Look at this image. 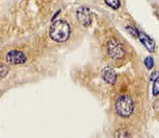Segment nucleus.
Segmentation results:
<instances>
[{"instance_id": "1", "label": "nucleus", "mask_w": 159, "mask_h": 138, "mask_svg": "<svg viewBox=\"0 0 159 138\" xmlns=\"http://www.w3.org/2000/svg\"><path fill=\"white\" fill-rule=\"evenodd\" d=\"M70 34V27L63 20L55 21L49 28V37L56 43L66 42Z\"/></svg>"}, {"instance_id": "2", "label": "nucleus", "mask_w": 159, "mask_h": 138, "mask_svg": "<svg viewBox=\"0 0 159 138\" xmlns=\"http://www.w3.org/2000/svg\"><path fill=\"white\" fill-rule=\"evenodd\" d=\"M115 110L120 117H129L134 111V103L132 99L125 95L119 97L115 104Z\"/></svg>"}, {"instance_id": "3", "label": "nucleus", "mask_w": 159, "mask_h": 138, "mask_svg": "<svg viewBox=\"0 0 159 138\" xmlns=\"http://www.w3.org/2000/svg\"><path fill=\"white\" fill-rule=\"evenodd\" d=\"M106 48L109 57H111L112 59L120 60L123 59L125 55V50L124 47L115 39H111L108 41Z\"/></svg>"}, {"instance_id": "4", "label": "nucleus", "mask_w": 159, "mask_h": 138, "mask_svg": "<svg viewBox=\"0 0 159 138\" xmlns=\"http://www.w3.org/2000/svg\"><path fill=\"white\" fill-rule=\"evenodd\" d=\"M26 60L27 57L25 56V54L22 51L16 49L9 51L6 55V61L11 65H20V64H24Z\"/></svg>"}, {"instance_id": "5", "label": "nucleus", "mask_w": 159, "mask_h": 138, "mask_svg": "<svg viewBox=\"0 0 159 138\" xmlns=\"http://www.w3.org/2000/svg\"><path fill=\"white\" fill-rule=\"evenodd\" d=\"M76 16H77V20L83 26H89L92 22V13L91 10L88 7H80L77 9L76 11Z\"/></svg>"}, {"instance_id": "6", "label": "nucleus", "mask_w": 159, "mask_h": 138, "mask_svg": "<svg viewBox=\"0 0 159 138\" xmlns=\"http://www.w3.org/2000/svg\"><path fill=\"white\" fill-rule=\"evenodd\" d=\"M101 76H102V78H103V80L109 85H114L116 83L117 73L113 68H111L109 66L104 67L101 71Z\"/></svg>"}, {"instance_id": "7", "label": "nucleus", "mask_w": 159, "mask_h": 138, "mask_svg": "<svg viewBox=\"0 0 159 138\" xmlns=\"http://www.w3.org/2000/svg\"><path fill=\"white\" fill-rule=\"evenodd\" d=\"M138 38H139L140 42L144 44V47L149 52H154V50H155V43L153 42V40H152L148 35L143 34V33H139Z\"/></svg>"}, {"instance_id": "8", "label": "nucleus", "mask_w": 159, "mask_h": 138, "mask_svg": "<svg viewBox=\"0 0 159 138\" xmlns=\"http://www.w3.org/2000/svg\"><path fill=\"white\" fill-rule=\"evenodd\" d=\"M115 138H132L126 128H120L115 133Z\"/></svg>"}, {"instance_id": "9", "label": "nucleus", "mask_w": 159, "mask_h": 138, "mask_svg": "<svg viewBox=\"0 0 159 138\" xmlns=\"http://www.w3.org/2000/svg\"><path fill=\"white\" fill-rule=\"evenodd\" d=\"M104 2L111 8L115 9V10H117V9H119L120 7V0H104Z\"/></svg>"}, {"instance_id": "10", "label": "nucleus", "mask_w": 159, "mask_h": 138, "mask_svg": "<svg viewBox=\"0 0 159 138\" xmlns=\"http://www.w3.org/2000/svg\"><path fill=\"white\" fill-rule=\"evenodd\" d=\"M144 63H145L146 67H147L148 70H152V69L153 68L154 63H153V58H152V56H148V57L145 59Z\"/></svg>"}, {"instance_id": "11", "label": "nucleus", "mask_w": 159, "mask_h": 138, "mask_svg": "<svg viewBox=\"0 0 159 138\" xmlns=\"http://www.w3.org/2000/svg\"><path fill=\"white\" fill-rule=\"evenodd\" d=\"M159 93V88H158V80L153 81V86H152V94L153 96H157Z\"/></svg>"}, {"instance_id": "12", "label": "nucleus", "mask_w": 159, "mask_h": 138, "mask_svg": "<svg viewBox=\"0 0 159 138\" xmlns=\"http://www.w3.org/2000/svg\"><path fill=\"white\" fill-rule=\"evenodd\" d=\"M126 29L128 30V32H129L130 34H132L134 37H138V35H139V31H138L137 29L132 28V27H130V26H127V27H126Z\"/></svg>"}, {"instance_id": "13", "label": "nucleus", "mask_w": 159, "mask_h": 138, "mask_svg": "<svg viewBox=\"0 0 159 138\" xmlns=\"http://www.w3.org/2000/svg\"><path fill=\"white\" fill-rule=\"evenodd\" d=\"M155 80H158V71H154L152 72V75H151V81L153 82Z\"/></svg>"}]
</instances>
